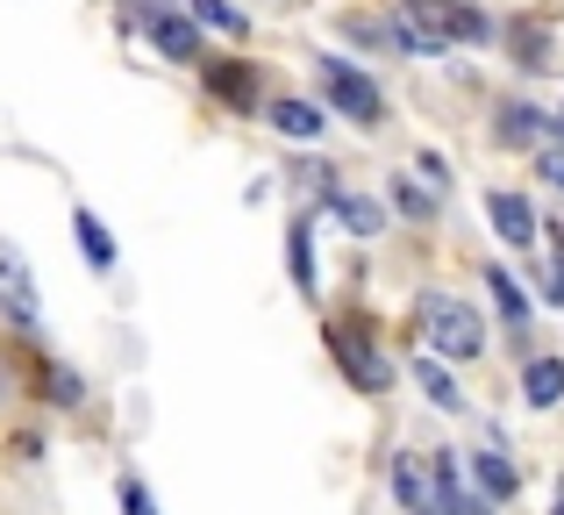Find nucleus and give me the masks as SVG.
Here are the masks:
<instances>
[{"label":"nucleus","mask_w":564,"mask_h":515,"mask_svg":"<svg viewBox=\"0 0 564 515\" xmlns=\"http://www.w3.org/2000/svg\"><path fill=\"white\" fill-rule=\"evenodd\" d=\"M72 229H79V251L94 272H115V237H108V223H100L94 208H72Z\"/></svg>","instance_id":"obj_14"},{"label":"nucleus","mask_w":564,"mask_h":515,"mask_svg":"<svg viewBox=\"0 0 564 515\" xmlns=\"http://www.w3.org/2000/svg\"><path fill=\"white\" fill-rule=\"evenodd\" d=\"M508 43H514V65H529V72L551 65V29H543V22H529V29L514 22V36H508Z\"/></svg>","instance_id":"obj_16"},{"label":"nucleus","mask_w":564,"mask_h":515,"mask_svg":"<svg viewBox=\"0 0 564 515\" xmlns=\"http://www.w3.org/2000/svg\"><path fill=\"white\" fill-rule=\"evenodd\" d=\"M151 43L172 57V65H200V22H193V14H180V8H165V14L151 22Z\"/></svg>","instance_id":"obj_7"},{"label":"nucleus","mask_w":564,"mask_h":515,"mask_svg":"<svg viewBox=\"0 0 564 515\" xmlns=\"http://www.w3.org/2000/svg\"><path fill=\"white\" fill-rule=\"evenodd\" d=\"M0 308H8L14 322H36V315H43L36 279H29V258H22V251H8V244H0Z\"/></svg>","instance_id":"obj_5"},{"label":"nucleus","mask_w":564,"mask_h":515,"mask_svg":"<svg viewBox=\"0 0 564 515\" xmlns=\"http://www.w3.org/2000/svg\"><path fill=\"white\" fill-rule=\"evenodd\" d=\"M500 143H543V108H500Z\"/></svg>","instance_id":"obj_17"},{"label":"nucleus","mask_w":564,"mask_h":515,"mask_svg":"<svg viewBox=\"0 0 564 515\" xmlns=\"http://www.w3.org/2000/svg\"><path fill=\"white\" fill-rule=\"evenodd\" d=\"M264 122L279 129V137H322V129H329V115L315 108V100H301V94H286V100H272V108H264Z\"/></svg>","instance_id":"obj_9"},{"label":"nucleus","mask_w":564,"mask_h":515,"mask_svg":"<svg viewBox=\"0 0 564 515\" xmlns=\"http://www.w3.org/2000/svg\"><path fill=\"white\" fill-rule=\"evenodd\" d=\"M336 365H344V373L358 379L365 394H386V387H393V365H386L379 351L365 344V336H350V330H336Z\"/></svg>","instance_id":"obj_6"},{"label":"nucleus","mask_w":564,"mask_h":515,"mask_svg":"<svg viewBox=\"0 0 564 515\" xmlns=\"http://www.w3.org/2000/svg\"><path fill=\"white\" fill-rule=\"evenodd\" d=\"M486 287H494V301H500V315H508V330L514 336H529V301H522V287H514V272H486Z\"/></svg>","instance_id":"obj_15"},{"label":"nucleus","mask_w":564,"mask_h":515,"mask_svg":"<svg viewBox=\"0 0 564 515\" xmlns=\"http://www.w3.org/2000/svg\"><path fill=\"white\" fill-rule=\"evenodd\" d=\"M471 480H479L486 502H514V494H522V465H514L508 451H471Z\"/></svg>","instance_id":"obj_8"},{"label":"nucleus","mask_w":564,"mask_h":515,"mask_svg":"<svg viewBox=\"0 0 564 515\" xmlns=\"http://www.w3.org/2000/svg\"><path fill=\"white\" fill-rule=\"evenodd\" d=\"M115 502H122V515H158V494L143 487L137 473H122V480H115Z\"/></svg>","instance_id":"obj_20"},{"label":"nucleus","mask_w":564,"mask_h":515,"mask_svg":"<svg viewBox=\"0 0 564 515\" xmlns=\"http://www.w3.org/2000/svg\"><path fill=\"white\" fill-rule=\"evenodd\" d=\"M551 129H557V143H564V115H557V122H551Z\"/></svg>","instance_id":"obj_25"},{"label":"nucleus","mask_w":564,"mask_h":515,"mask_svg":"<svg viewBox=\"0 0 564 515\" xmlns=\"http://www.w3.org/2000/svg\"><path fill=\"white\" fill-rule=\"evenodd\" d=\"M393 201L408 215H436V194H422V186H408V180H393Z\"/></svg>","instance_id":"obj_21"},{"label":"nucleus","mask_w":564,"mask_h":515,"mask_svg":"<svg viewBox=\"0 0 564 515\" xmlns=\"http://www.w3.org/2000/svg\"><path fill=\"white\" fill-rule=\"evenodd\" d=\"M543 180L564 186V143H551V151H543Z\"/></svg>","instance_id":"obj_23"},{"label":"nucleus","mask_w":564,"mask_h":515,"mask_svg":"<svg viewBox=\"0 0 564 515\" xmlns=\"http://www.w3.org/2000/svg\"><path fill=\"white\" fill-rule=\"evenodd\" d=\"M522 401H529V408H557V401H564V358H529Z\"/></svg>","instance_id":"obj_13"},{"label":"nucleus","mask_w":564,"mask_h":515,"mask_svg":"<svg viewBox=\"0 0 564 515\" xmlns=\"http://www.w3.org/2000/svg\"><path fill=\"white\" fill-rule=\"evenodd\" d=\"M286 272H293L301 293H322L315 287V223H307V215H293V229H286Z\"/></svg>","instance_id":"obj_12"},{"label":"nucleus","mask_w":564,"mask_h":515,"mask_svg":"<svg viewBox=\"0 0 564 515\" xmlns=\"http://www.w3.org/2000/svg\"><path fill=\"white\" fill-rule=\"evenodd\" d=\"M414 165L429 172V186H436V194H443V186H451V172H443V158H436V151H422V158H414Z\"/></svg>","instance_id":"obj_22"},{"label":"nucleus","mask_w":564,"mask_h":515,"mask_svg":"<svg viewBox=\"0 0 564 515\" xmlns=\"http://www.w3.org/2000/svg\"><path fill=\"white\" fill-rule=\"evenodd\" d=\"M329 208H336V223H344L350 237H379V229H386V208H379L372 194H350V186H336Z\"/></svg>","instance_id":"obj_11"},{"label":"nucleus","mask_w":564,"mask_h":515,"mask_svg":"<svg viewBox=\"0 0 564 515\" xmlns=\"http://www.w3.org/2000/svg\"><path fill=\"white\" fill-rule=\"evenodd\" d=\"M486 223H494V237L514 244V251H529V244H536V208H529L522 194H508V186H494V194H486Z\"/></svg>","instance_id":"obj_4"},{"label":"nucleus","mask_w":564,"mask_h":515,"mask_svg":"<svg viewBox=\"0 0 564 515\" xmlns=\"http://www.w3.org/2000/svg\"><path fill=\"white\" fill-rule=\"evenodd\" d=\"M193 22H200V29H221V36H243L236 0H193Z\"/></svg>","instance_id":"obj_19"},{"label":"nucleus","mask_w":564,"mask_h":515,"mask_svg":"<svg viewBox=\"0 0 564 515\" xmlns=\"http://www.w3.org/2000/svg\"><path fill=\"white\" fill-rule=\"evenodd\" d=\"M414 330H422L429 358H457V365H471V358L486 351V315L465 301V293H443V287H429L422 301H414Z\"/></svg>","instance_id":"obj_1"},{"label":"nucleus","mask_w":564,"mask_h":515,"mask_svg":"<svg viewBox=\"0 0 564 515\" xmlns=\"http://www.w3.org/2000/svg\"><path fill=\"white\" fill-rule=\"evenodd\" d=\"M408 379L443 408V416H457V408H465V387L451 379V365H443V358H414V365H408Z\"/></svg>","instance_id":"obj_10"},{"label":"nucleus","mask_w":564,"mask_h":515,"mask_svg":"<svg viewBox=\"0 0 564 515\" xmlns=\"http://www.w3.org/2000/svg\"><path fill=\"white\" fill-rule=\"evenodd\" d=\"M543 293H551V301H557V308H564V258H557V265H551V272H543Z\"/></svg>","instance_id":"obj_24"},{"label":"nucleus","mask_w":564,"mask_h":515,"mask_svg":"<svg viewBox=\"0 0 564 515\" xmlns=\"http://www.w3.org/2000/svg\"><path fill=\"white\" fill-rule=\"evenodd\" d=\"M207 86H215L221 100H236V108H250V94H258V79H250V65H215V72H207Z\"/></svg>","instance_id":"obj_18"},{"label":"nucleus","mask_w":564,"mask_h":515,"mask_svg":"<svg viewBox=\"0 0 564 515\" xmlns=\"http://www.w3.org/2000/svg\"><path fill=\"white\" fill-rule=\"evenodd\" d=\"M400 8H408L436 43H486V36H494L486 8H471V0H400Z\"/></svg>","instance_id":"obj_3"},{"label":"nucleus","mask_w":564,"mask_h":515,"mask_svg":"<svg viewBox=\"0 0 564 515\" xmlns=\"http://www.w3.org/2000/svg\"><path fill=\"white\" fill-rule=\"evenodd\" d=\"M315 72H322V94H329L336 115H350L358 129H379L386 122V94L372 86V72H358L350 57H329V51L315 57Z\"/></svg>","instance_id":"obj_2"}]
</instances>
